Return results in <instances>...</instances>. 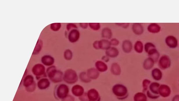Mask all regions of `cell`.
Instances as JSON below:
<instances>
[{
	"instance_id": "obj_1",
	"label": "cell",
	"mask_w": 179,
	"mask_h": 101,
	"mask_svg": "<svg viewBox=\"0 0 179 101\" xmlns=\"http://www.w3.org/2000/svg\"><path fill=\"white\" fill-rule=\"evenodd\" d=\"M47 76L52 83L57 84L63 81V73L61 70L57 69L56 67L52 65L46 70Z\"/></svg>"
},
{
	"instance_id": "obj_2",
	"label": "cell",
	"mask_w": 179,
	"mask_h": 101,
	"mask_svg": "<svg viewBox=\"0 0 179 101\" xmlns=\"http://www.w3.org/2000/svg\"><path fill=\"white\" fill-rule=\"evenodd\" d=\"M69 88L68 86L64 84L57 85L55 87L54 95L57 100H62L69 95Z\"/></svg>"
},
{
	"instance_id": "obj_3",
	"label": "cell",
	"mask_w": 179,
	"mask_h": 101,
	"mask_svg": "<svg viewBox=\"0 0 179 101\" xmlns=\"http://www.w3.org/2000/svg\"><path fill=\"white\" fill-rule=\"evenodd\" d=\"M78 80L77 72L71 68L65 70L63 73V81L68 84H74L77 83Z\"/></svg>"
},
{
	"instance_id": "obj_4",
	"label": "cell",
	"mask_w": 179,
	"mask_h": 101,
	"mask_svg": "<svg viewBox=\"0 0 179 101\" xmlns=\"http://www.w3.org/2000/svg\"><path fill=\"white\" fill-rule=\"evenodd\" d=\"M113 93L120 100L126 98L128 96V90L126 87L122 84H117L113 86Z\"/></svg>"
},
{
	"instance_id": "obj_5",
	"label": "cell",
	"mask_w": 179,
	"mask_h": 101,
	"mask_svg": "<svg viewBox=\"0 0 179 101\" xmlns=\"http://www.w3.org/2000/svg\"><path fill=\"white\" fill-rule=\"evenodd\" d=\"M32 72L37 80L47 77L45 67L42 64H37L34 65L32 68Z\"/></svg>"
},
{
	"instance_id": "obj_6",
	"label": "cell",
	"mask_w": 179,
	"mask_h": 101,
	"mask_svg": "<svg viewBox=\"0 0 179 101\" xmlns=\"http://www.w3.org/2000/svg\"><path fill=\"white\" fill-rule=\"evenodd\" d=\"M160 86L159 83L154 82L150 84L149 90L147 91V96L152 99H157L160 97L158 90Z\"/></svg>"
},
{
	"instance_id": "obj_7",
	"label": "cell",
	"mask_w": 179,
	"mask_h": 101,
	"mask_svg": "<svg viewBox=\"0 0 179 101\" xmlns=\"http://www.w3.org/2000/svg\"><path fill=\"white\" fill-rule=\"evenodd\" d=\"M171 64V61L169 56L164 55L161 56L159 62V66L162 70H165L169 68Z\"/></svg>"
},
{
	"instance_id": "obj_8",
	"label": "cell",
	"mask_w": 179,
	"mask_h": 101,
	"mask_svg": "<svg viewBox=\"0 0 179 101\" xmlns=\"http://www.w3.org/2000/svg\"><path fill=\"white\" fill-rule=\"evenodd\" d=\"M89 101H101L99 92L95 88H91L87 92Z\"/></svg>"
},
{
	"instance_id": "obj_9",
	"label": "cell",
	"mask_w": 179,
	"mask_h": 101,
	"mask_svg": "<svg viewBox=\"0 0 179 101\" xmlns=\"http://www.w3.org/2000/svg\"><path fill=\"white\" fill-rule=\"evenodd\" d=\"M80 37V33L77 29H74L69 31L68 36V38L69 42L75 43L79 40Z\"/></svg>"
},
{
	"instance_id": "obj_10",
	"label": "cell",
	"mask_w": 179,
	"mask_h": 101,
	"mask_svg": "<svg viewBox=\"0 0 179 101\" xmlns=\"http://www.w3.org/2000/svg\"><path fill=\"white\" fill-rule=\"evenodd\" d=\"M51 85V82L47 78H42L39 80L37 84V86L39 90H45L49 88Z\"/></svg>"
},
{
	"instance_id": "obj_11",
	"label": "cell",
	"mask_w": 179,
	"mask_h": 101,
	"mask_svg": "<svg viewBox=\"0 0 179 101\" xmlns=\"http://www.w3.org/2000/svg\"><path fill=\"white\" fill-rule=\"evenodd\" d=\"M41 62L44 66L49 67L53 65L55 60L54 58L52 56L45 55L41 57Z\"/></svg>"
},
{
	"instance_id": "obj_12",
	"label": "cell",
	"mask_w": 179,
	"mask_h": 101,
	"mask_svg": "<svg viewBox=\"0 0 179 101\" xmlns=\"http://www.w3.org/2000/svg\"><path fill=\"white\" fill-rule=\"evenodd\" d=\"M71 91L74 96L78 97L81 96L85 92L83 87L78 84L73 86L71 88Z\"/></svg>"
},
{
	"instance_id": "obj_13",
	"label": "cell",
	"mask_w": 179,
	"mask_h": 101,
	"mask_svg": "<svg viewBox=\"0 0 179 101\" xmlns=\"http://www.w3.org/2000/svg\"><path fill=\"white\" fill-rule=\"evenodd\" d=\"M165 42L170 48L175 49L178 46V40L176 38L173 36L167 37L165 39Z\"/></svg>"
},
{
	"instance_id": "obj_14",
	"label": "cell",
	"mask_w": 179,
	"mask_h": 101,
	"mask_svg": "<svg viewBox=\"0 0 179 101\" xmlns=\"http://www.w3.org/2000/svg\"><path fill=\"white\" fill-rule=\"evenodd\" d=\"M171 90L169 87L166 85H160L158 90L159 95L163 97L169 96L171 93Z\"/></svg>"
},
{
	"instance_id": "obj_15",
	"label": "cell",
	"mask_w": 179,
	"mask_h": 101,
	"mask_svg": "<svg viewBox=\"0 0 179 101\" xmlns=\"http://www.w3.org/2000/svg\"><path fill=\"white\" fill-rule=\"evenodd\" d=\"M86 72L87 77L92 80L97 79L100 75L99 72L94 68H89Z\"/></svg>"
},
{
	"instance_id": "obj_16",
	"label": "cell",
	"mask_w": 179,
	"mask_h": 101,
	"mask_svg": "<svg viewBox=\"0 0 179 101\" xmlns=\"http://www.w3.org/2000/svg\"><path fill=\"white\" fill-rule=\"evenodd\" d=\"M132 28L133 31L135 35H140L144 33V27L140 23H134L133 25Z\"/></svg>"
},
{
	"instance_id": "obj_17",
	"label": "cell",
	"mask_w": 179,
	"mask_h": 101,
	"mask_svg": "<svg viewBox=\"0 0 179 101\" xmlns=\"http://www.w3.org/2000/svg\"><path fill=\"white\" fill-rule=\"evenodd\" d=\"M119 51L116 48L110 47L109 49L106 50L105 54L108 57L116 58L119 54Z\"/></svg>"
},
{
	"instance_id": "obj_18",
	"label": "cell",
	"mask_w": 179,
	"mask_h": 101,
	"mask_svg": "<svg viewBox=\"0 0 179 101\" xmlns=\"http://www.w3.org/2000/svg\"><path fill=\"white\" fill-rule=\"evenodd\" d=\"M96 68L99 72H105L108 69V66L103 61H98L95 64Z\"/></svg>"
},
{
	"instance_id": "obj_19",
	"label": "cell",
	"mask_w": 179,
	"mask_h": 101,
	"mask_svg": "<svg viewBox=\"0 0 179 101\" xmlns=\"http://www.w3.org/2000/svg\"><path fill=\"white\" fill-rule=\"evenodd\" d=\"M122 49L126 53H130L132 49V44L130 40H127L123 41L122 44Z\"/></svg>"
},
{
	"instance_id": "obj_20",
	"label": "cell",
	"mask_w": 179,
	"mask_h": 101,
	"mask_svg": "<svg viewBox=\"0 0 179 101\" xmlns=\"http://www.w3.org/2000/svg\"><path fill=\"white\" fill-rule=\"evenodd\" d=\"M161 29V27L156 23L151 24L148 26L147 28L148 31L153 33H159Z\"/></svg>"
},
{
	"instance_id": "obj_21",
	"label": "cell",
	"mask_w": 179,
	"mask_h": 101,
	"mask_svg": "<svg viewBox=\"0 0 179 101\" xmlns=\"http://www.w3.org/2000/svg\"><path fill=\"white\" fill-rule=\"evenodd\" d=\"M35 82L33 76L31 75H27L24 79L23 85L25 88H26L32 85Z\"/></svg>"
},
{
	"instance_id": "obj_22",
	"label": "cell",
	"mask_w": 179,
	"mask_h": 101,
	"mask_svg": "<svg viewBox=\"0 0 179 101\" xmlns=\"http://www.w3.org/2000/svg\"><path fill=\"white\" fill-rule=\"evenodd\" d=\"M151 75L153 79L157 81L160 80L162 77V73L159 68H154L151 72Z\"/></svg>"
},
{
	"instance_id": "obj_23",
	"label": "cell",
	"mask_w": 179,
	"mask_h": 101,
	"mask_svg": "<svg viewBox=\"0 0 179 101\" xmlns=\"http://www.w3.org/2000/svg\"><path fill=\"white\" fill-rule=\"evenodd\" d=\"M150 58L154 61L155 63L159 59L160 54L156 49H152L147 53Z\"/></svg>"
},
{
	"instance_id": "obj_24",
	"label": "cell",
	"mask_w": 179,
	"mask_h": 101,
	"mask_svg": "<svg viewBox=\"0 0 179 101\" xmlns=\"http://www.w3.org/2000/svg\"><path fill=\"white\" fill-rule=\"evenodd\" d=\"M155 62L151 58L148 57L144 61L143 64L144 68L146 70H149L152 68L154 66Z\"/></svg>"
},
{
	"instance_id": "obj_25",
	"label": "cell",
	"mask_w": 179,
	"mask_h": 101,
	"mask_svg": "<svg viewBox=\"0 0 179 101\" xmlns=\"http://www.w3.org/2000/svg\"><path fill=\"white\" fill-rule=\"evenodd\" d=\"M111 71L113 74L118 76L121 74V68L117 63H113L111 65Z\"/></svg>"
},
{
	"instance_id": "obj_26",
	"label": "cell",
	"mask_w": 179,
	"mask_h": 101,
	"mask_svg": "<svg viewBox=\"0 0 179 101\" xmlns=\"http://www.w3.org/2000/svg\"><path fill=\"white\" fill-rule=\"evenodd\" d=\"M99 49H107L111 47V44L110 41L106 39H103L99 40Z\"/></svg>"
},
{
	"instance_id": "obj_27",
	"label": "cell",
	"mask_w": 179,
	"mask_h": 101,
	"mask_svg": "<svg viewBox=\"0 0 179 101\" xmlns=\"http://www.w3.org/2000/svg\"><path fill=\"white\" fill-rule=\"evenodd\" d=\"M101 36L103 38L106 39H111L112 36L111 30L108 27H105L102 30Z\"/></svg>"
},
{
	"instance_id": "obj_28",
	"label": "cell",
	"mask_w": 179,
	"mask_h": 101,
	"mask_svg": "<svg viewBox=\"0 0 179 101\" xmlns=\"http://www.w3.org/2000/svg\"><path fill=\"white\" fill-rule=\"evenodd\" d=\"M79 78H80V81L84 83H90L92 80L87 77V72H81L79 74Z\"/></svg>"
},
{
	"instance_id": "obj_29",
	"label": "cell",
	"mask_w": 179,
	"mask_h": 101,
	"mask_svg": "<svg viewBox=\"0 0 179 101\" xmlns=\"http://www.w3.org/2000/svg\"><path fill=\"white\" fill-rule=\"evenodd\" d=\"M43 45V41L41 39H39L37 41L33 54L34 55L38 54L42 49Z\"/></svg>"
},
{
	"instance_id": "obj_30",
	"label": "cell",
	"mask_w": 179,
	"mask_h": 101,
	"mask_svg": "<svg viewBox=\"0 0 179 101\" xmlns=\"http://www.w3.org/2000/svg\"><path fill=\"white\" fill-rule=\"evenodd\" d=\"M134 101H147L146 95L142 92L136 94L134 97Z\"/></svg>"
},
{
	"instance_id": "obj_31",
	"label": "cell",
	"mask_w": 179,
	"mask_h": 101,
	"mask_svg": "<svg viewBox=\"0 0 179 101\" xmlns=\"http://www.w3.org/2000/svg\"><path fill=\"white\" fill-rule=\"evenodd\" d=\"M134 47L136 52L139 54L142 53L143 51V44L140 41H137L135 42Z\"/></svg>"
},
{
	"instance_id": "obj_32",
	"label": "cell",
	"mask_w": 179,
	"mask_h": 101,
	"mask_svg": "<svg viewBox=\"0 0 179 101\" xmlns=\"http://www.w3.org/2000/svg\"><path fill=\"white\" fill-rule=\"evenodd\" d=\"M63 55L65 60L69 61L71 60L73 58V53L70 49H67L64 52Z\"/></svg>"
},
{
	"instance_id": "obj_33",
	"label": "cell",
	"mask_w": 179,
	"mask_h": 101,
	"mask_svg": "<svg viewBox=\"0 0 179 101\" xmlns=\"http://www.w3.org/2000/svg\"><path fill=\"white\" fill-rule=\"evenodd\" d=\"M155 49H156L155 46L152 43L148 42L146 43L144 45V50L147 53Z\"/></svg>"
},
{
	"instance_id": "obj_34",
	"label": "cell",
	"mask_w": 179,
	"mask_h": 101,
	"mask_svg": "<svg viewBox=\"0 0 179 101\" xmlns=\"http://www.w3.org/2000/svg\"><path fill=\"white\" fill-rule=\"evenodd\" d=\"M61 23H55L51 24L50 25V28L51 30L54 32L58 31L61 27Z\"/></svg>"
},
{
	"instance_id": "obj_35",
	"label": "cell",
	"mask_w": 179,
	"mask_h": 101,
	"mask_svg": "<svg viewBox=\"0 0 179 101\" xmlns=\"http://www.w3.org/2000/svg\"><path fill=\"white\" fill-rule=\"evenodd\" d=\"M88 24L90 29L95 31H97L100 29L101 24L99 23H89Z\"/></svg>"
},
{
	"instance_id": "obj_36",
	"label": "cell",
	"mask_w": 179,
	"mask_h": 101,
	"mask_svg": "<svg viewBox=\"0 0 179 101\" xmlns=\"http://www.w3.org/2000/svg\"><path fill=\"white\" fill-rule=\"evenodd\" d=\"M151 83L150 80L148 79H144L142 83L143 87V91L145 92L147 91L148 87H149L150 84Z\"/></svg>"
},
{
	"instance_id": "obj_37",
	"label": "cell",
	"mask_w": 179,
	"mask_h": 101,
	"mask_svg": "<svg viewBox=\"0 0 179 101\" xmlns=\"http://www.w3.org/2000/svg\"><path fill=\"white\" fill-rule=\"evenodd\" d=\"M67 30L68 31H69L71 30L74 29H78L77 26L74 23H68L67 24L66 26Z\"/></svg>"
},
{
	"instance_id": "obj_38",
	"label": "cell",
	"mask_w": 179,
	"mask_h": 101,
	"mask_svg": "<svg viewBox=\"0 0 179 101\" xmlns=\"http://www.w3.org/2000/svg\"><path fill=\"white\" fill-rule=\"evenodd\" d=\"M37 87V84H36L35 82L31 86L28 87V88H26V90L27 92H33L35 90Z\"/></svg>"
},
{
	"instance_id": "obj_39",
	"label": "cell",
	"mask_w": 179,
	"mask_h": 101,
	"mask_svg": "<svg viewBox=\"0 0 179 101\" xmlns=\"http://www.w3.org/2000/svg\"><path fill=\"white\" fill-rule=\"evenodd\" d=\"M78 99L80 101H89L87 92H84L83 95L78 97Z\"/></svg>"
},
{
	"instance_id": "obj_40",
	"label": "cell",
	"mask_w": 179,
	"mask_h": 101,
	"mask_svg": "<svg viewBox=\"0 0 179 101\" xmlns=\"http://www.w3.org/2000/svg\"><path fill=\"white\" fill-rule=\"evenodd\" d=\"M75 97L73 96L68 95L64 99H62L61 101H75Z\"/></svg>"
},
{
	"instance_id": "obj_41",
	"label": "cell",
	"mask_w": 179,
	"mask_h": 101,
	"mask_svg": "<svg viewBox=\"0 0 179 101\" xmlns=\"http://www.w3.org/2000/svg\"><path fill=\"white\" fill-rule=\"evenodd\" d=\"M110 42L111 45L113 46H117L119 43V41L116 38L112 39L111 41H110Z\"/></svg>"
},
{
	"instance_id": "obj_42",
	"label": "cell",
	"mask_w": 179,
	"mask_h": 101,
	"mask_svg": "<svg viewBox=\"0 0 179 101\" xmlns=\"http://www.w3.org/2000/svg\"><path fill=\"white\" fill-rule=\"evenodd\" d=\"M93 47L94 49H99V40H96L94 41L93 44Z\"/></svg>"
},
{
	"instance_id": "obj_43",
	"label": "cell",
	"mask_w": 179,
	"mask_h": 101,
	"mask_svg": "<svg viewBox=\"0 0 179 101\" xmlns=\"http://www.w3.org/2000/svg\"><path fill=\"white\" fill-rule=\"evenodd\" d=\"M116 24L119 26H121L123 28L126 29L130 25V23H116Z\"/></svg>"
},
{
	"instance_id": "obj_44",
	"label": "cell",
	"mask_w": 179,
	"mask_h": 101,
	"mask_svg": "<svg viewBox=\"0 0 179 101\" xmlns=\"http://www.w3.org/2000/svg\"><path fill=\"white\" fill-rule=\"evenodd\" d=\"M81 27L84 29H87L89 26V24L88 23H80L79 24Z\"/></svg>"
},
{
	"instance_id": "obj_45",
	"label": "cell",
	"mask_w": 179,
	"mask_h": 101,
	"mask_svg": "<svg viewBox=\"0 0 179 101\" xmlns=\"http://www.w3.org/2000/svg\"><path fill=\"white\" fill-rule=\"evenodd\" d=\"M101 59H102L103 61L105 62H108V61L110 60L109 57L106 55L103 56L102 58H101Z\"/></svg>"
},
{
	"instance_id": "obj_46",
	"label": "cell",
	"mask_w": 179,
	"mask_h": 101,
	"mask_svg": "<svg viewBox=\"0 0 179 101\" xmlns=\"http://www.w3.org/2000/svg\"><path fill=\"white\" fill-rule=\"evenodd\" d=\"M179 95H175L172 101H179Z\"/></svg>"
}]
</instances>
